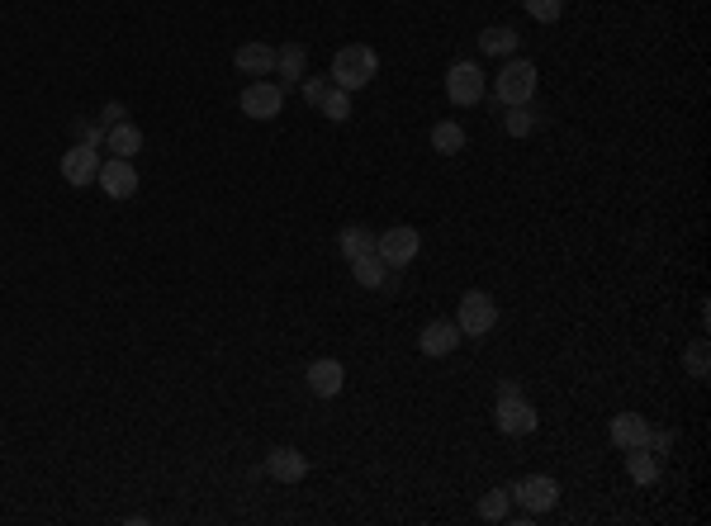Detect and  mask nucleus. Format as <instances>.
Segmentation results:
<instances>
[{
	"mask_svg": "<svg viewBox=\"0 0 711 526\" xmlns=\"http://www.w3.org/2000/svg\"><path fill=\"white\" fill-rule=\"evenodd\" d=\"M332 86L337 91H365L375 76H380V53L370 43H347L342 53L332 57Z\"/></svg>",
	"mask_w": 711,
	"mask_h": 526,
	"instance_id": "nucleus-1",
	"label": "nucleus"
},
{
	"mask_svg": "<svg viewBox=\"0 0 711 526\" xmlns=\"http://www.w3.org/2000/svg\"><path fill=\"white\" fill-rule=\"evenodd\" d=\"M493 95L503 105H531V95H536V67H531L527 57H508V67L493 81Z\"/></svg>",
	"mask_w": 711,
	"mask_h": 526,
	"instance_id": "nucleus-2",
	"label": "nucleus"
},
{
	"mask_svg": "<svg viewBox=\"0 0 711 526\" xmlns=\"http://www.w3.org/2000/svg\"><path fill=\"white\" fill-rule=\"evenodd\" d=\"M493 323H498V304H493L489 294H484V290L460 294V304H456L460 337H484V332H493Z\"/></svg>",
	"mask_w": 711,
	"mask_h": 526,
	"instance_id": "nucleus-3",
	"label": "nucleus"
},
{
	"mask_svg": "<svg viewBox=\"0 0 711 526\" xmlns=\"http://www.w3.org/2000/svg\"><path fill=\"white\" fill-rule=\"evenodd\" d=\"M536 408H531L522 394H498V403H493V427L503 436H531L536 432Z\"/></svg>",
	"mask_w": 711,
	"mask_h": 526,
	"instance_id": "nucleus-4",
	"label": "nucleus"
},
{
	"mask_svg": "<svg viewBox=\"0 0 711 526\" xmlns=\"http://www.w3.org/2000/svg\"><path fill=\"white\" fill-rule=\"evenodd\" d=\"M422 237L418 228H408V223H394V228H384L380 237H375V252H380L384 266H408L413 256H418Z\"/></svg>",
	"mask_w": 711,
	"mask_h": 526,
	"instance_id": "nucleus-5",
	"label": "nucleus"
},
{
	"mask_svg": "<svg viewBox=\"0 0 711 526\" xmlns=\"http://www.w3.org/2000/svg\"><path fill=\"white\" fill-rule=\"evenodd\" d=\"M446 95H451V105H479V100H484V72H479L474 62H451Z\"/></svg>",
	"mask_w": 711,
	"mask_h": 526,
	"instance_id": "nucleus-6",
	"label": "nucleus"
},
{
	"mask_svg": "<svg viewBox=\"0 0 711 526\" xmlns=\"http://www.w3.org/2000/svg\"><path fill=\"white\" fill-rule=\"evenodd\" d=\"M237 105H242L247 119H275V114L285 109V86H275V81H252Z\"/></svg>",
	"mask_w": 711,
	"mask_h": 526,
	"instance_id": "nucleus-7",
	"label": "nucleus"
},
{
	"mask_svg": "<svg viewBox=\"0 0 711 526\" xmlns=\"http://www.w3.org/2000/svg\"><path fill=\"white\" fill-rule=\"evenodd\" d=\"M100 190L110 195V200H133L138 195V171H133V162L128 157H110V162H100Z\"/></svg>",
	"mask_w": 711,
	"mask_h": 526,
	"instance_id": "nucleus-8",
	"label": "nucleus"
},
{
	"mask_svg": "<svg viewBox=\"0 0 711 526\" xmlns=\"http://www.w3.org/2000/svg\"><path fill=\"white\" fill-rule=\"evenodd\" d=\"M95 176H100V147H86V143H76L72 152H62V181L67 185H91Z\"/></svg>",
	"mask_w": 711,
	"mask_h": 526,
	"instance_id": "nucleus-9",
	"label": "nucleus"
},
{
	"mask_svg": "<svg viewBox=\"0 0 711 526\" xmlns=\"http://www.w3.org/2000/svg\"><path fill=\"white\" fill-rule=\"evenodd\" d=\"M512 493L522 498V508H527L531 517H536V512H550L555 503H560V484H555L550 474H527V479H522Z\"/></svg>",
	"mask_w": 711,
	"mask_h": 526,
	"instance_id": "nucleus-10",
	"label": "nucleus"
},
{
	"mask_svg": "<svg viewBox=\"0 0 711 526\" xmlns=\"http://www.w3.org/2000/svg\"><path fill=\"white\" fill-rule=\"evenodd\" d=\"M304 384H309L318 399H337V394H342V384H347V365L332 361V356H323V361H313L309 370H304Z\"/></svg>",
	"mask_w": 711,
	"mask_h": 526,
	"instance_id": "nucleus-11",
	"label": "nucleus"
},
{
	"mask_svg": "<svg viewBox=\"0 0 711 526\" xmlns=\"http://www.w3.org/2000/svg\"><path fill=\"white\" fill-rule=\"evenodd\" d=\"M266 474L280 479V484H299L309 474V460H304L299 446H275V451H266Z\"/></svg>",
	"mask_w": 711,
	"mask_h": 526,
	"instance_id": "nucleus-12",
	"label": "nucleus"
},
{
	"mask_svg": "<svg viewBox=\"0 0 711 526\" xmlns=\"http://www.w3.org/2000/svg\"><path fill=\"white\" fill-rule=\"evenodd\" d=\"M460 346V327L451 318H437V323H427L418 332V351L422 356H451Z\"/></svg>",
	"mask_w": 711,
	"mask_h": 526,
	"instance_id": "nucleus-13",
	"label": "nucleus"
},
{
	"mask_svg": "<svg viewBox=\"0 0 711 526\" xmlns=\"http://www.w3.org/2000/svg\"><path fill=\"white\" fill-rule=\"evenodd\" d=\"M233 67L242 76H256V81H266L275 72V48L271 43H242L233 53Z\"/></svg>",
	"mask_w": 711,
	"mask_h": 526,
	"instance_id": "nucleus-14",
	"label": "nucleus"
},
{
	"mask_svg": "<svg viewBox=\"0 0 711 526\" xmlns=\"http://www.w3.org/2000/svg\"><path fill=\"white\" fill-rule=\"evenodd\" d=\"M612 446H617V451L650 446V422L640 418V413H617V418H612Z\"/></svg>",
	"mask_w": 711,
	"mask_h": 526,
	"instance_id": "nucleus-15",
	"label": "nucleus"
},
{
	"mask_svg": "<svg viewBox=\"0 0 711 526\" xmlns=\"http://www.w3.org/2000/svg\"><path fill=\"white\" fill-rule=\"evenodd\" d=\"M105 152H110V157H128V162H133V157L143 152V128L128 124V119L110 124V128H105Z\"/></svg>",
	"mask_w": 711,
	"mask_h": 526,
	"instance_id": "nucleus-16",
	"label": "nucleus"
},
{
	"mask_svg": "<svg viewBox=\"0 0 711 526\" xmlns=\"http://www.w3.org/2000/svg\"><path fill=\"white\" fill-rule=\"evenodd\" d=\"M351 275H356V285H365V290H384V285H389V271H384L380 252L351 256Z\"/></svg>",
	"mask_w": 711,
	"mask_h": 526,
	"instance_id": "nucleus-17",
	"label": "nucleus"
},
{
	"mask_svg": "<svg viewBox=\"0 0 711 526\" xmlns=\"http://www.w3.org/2000/svg\"><path fill=\"white\" fill-rule=\"evenodd\" d=\"M517 29H508V24H489L484 34H479V53H489V57H512L517 53Z\"/></svg>",
	"mask_w": 711,
	"mask_h": 526,
	"instance_id": "nucleus-18",
	"label": "nucleus"
},
{
	"mask_svg": "<svg viewBox=\"0 0 711 526\" xmlns=\"http://www.w3.org/2000/svg\"><path fill=\"white\" fill-rule=\"evenodd\" d=\"M304 67H309V53H304V43H285V48H275V72L285 76V86L304 81Z\"/></svg>",
	"mask_w": 711,
	"mask_h": 526,
	"instance_id": "nucleus-19",
	"label": "nucleus"
},
{
	"mask_svg": "<svg viewBox=\"0 0 711 526\" xmlns=\"http://www.w3.org/2000/svg\"><path fill=\"white\" fill-rule=\"evenodd\" d=\"M626 470H631V479L636 484H655L659 479V460L650 446H636V451H626Z\"/></svg>",
	"mask_w": 711,
	"mask_h": 526,
	"instance_id": "nucleus-20",
	"label": "nucleus"
},
{
	"mask_svg": "<svg viewBox=\"0 0 711 526\" xmlns=\"http://www.w3.org/2000/svg\"><path fill=\"white\" fill-rule=\"evenodd\" d=\"M337 247H342V256H365V252H375V233L370 228H361V223H351V228H342L337 233Z\"/></svg>",
	"mask_w": 711,
	"mask_h": 526,
	"instance_id": "nucleus-21",
	"label": "nucleus"
},
{
	"mask_svg": "<svg viewBox=\"0 0 711 526\" xmlns=\"http://www.w3.org/2000/svg\"><path fill=\"white\" fill-rule=\"evenodd\" d=\"M432 147H437L441 157H456L460 147H465V128L456 124V119H446V124L432 128Z\"/></svg>",
	"mask_w": 711,
	"mask_h": 526,
	"instance_id": "nucleus-22",
	"label": "nucleus"
},
{
	"mask_svg": "<svg viewBox=\"0 0 711 526\" xmlns=\"http://www.w3.org/2000/svg\"><path fill=\"white\" fill-rule=\"evenodd\" d=\"M503 128H508L512 138H531V128H536V114H531V105H508V119H503Z\"/></svg>",
	"mask_w": 711,
	"mask_h": 526,
	"instance_id": "nucleus-23",
	"label": "nucleus"
},
{
	"mask_svg": "<svg viewBox=\"0 0 711 526\" xmlns=\"http://www.w3.org/2000/svg\"><path fill=\"white\" fill-rule=\"evenodd\" d=\"M479 517H484V522H503V517H508V489L484 493V498H479Z\"/></svg>",
	"mask_w": 711,
	"mask_h": 526,
	"instance_id": "nucleus-24",
	"label": "nucleus"
},
{
	"mask_svg": "<svg viewBox=\"0 0 711 526\" xmlns=\"http://www.w3.org/2000/svg\"><path fill=\"white\" fill-rule=\"evenodd\" d=\"M318 109L328 114L332 124H347V119H351V91H337V86H332V91H328V100H323Z\"/></svg>",
	"mask_w": 711,
	"mask_h": 526,
	"instance_id": "nucleus-25",
	"label": "nucleus"
},
{
	"mask_svg": "<svg viewBox=\"0 0 711 526\" xmlns=\"http://www.w3.org/2000/svg\"><path fill=\"white\" fill-rule=\"evenodd\" d=\"M527 5L531 19H541V24H555V19L565 15V0H522Z\"/></svg>",
	"mask_w": 711,
	"mask_h": 526,
	"instance_id": "nucleus-26",
	"label": "nucleus"
},
{
	"mask_svg": "<svg viewBox=\"0 0 711 526\" xmlns=\"http://www.w3.org/2000/svg\"><path fill=\"white\" fill-rule=\"evenodd\" d=\"M72 138L86 147H105V124H91V119H72Z\"/></svg>",
	"mask_w": 711,
	"mask_h": 526,
	"instance_id": "nucleus-27",
	"label": "nucleus"
},
{
	"mask_svg": "<svg viewBox=\"0 0 711 526\" xmlns=\"http://www.w3.org/2000/svg\"><path fill=\"white\" fill-rule=\"evenodd\" d=\"M332 91V76H304V100L309 105H323Z\"/></svg>",
	"mask_w": 711,
	"mask_h": 526,
	"instance_id": "nucleus-28",
	"label": "nucleus"
},
{
	"mask_svg": "<svg viewBox=\"0 0 711 526\" xmlns=\"http://www.w3.org/2000/svg\"><path fill=\"white\" fill-rule=\"evenodd\" d=\"M688 375H693V380H707V346L702 342L688 351Z\"/></svg>",
	"mask_w": 711,
	"mask_h": 526,
	"instance_id": "nucleus-29",
	"label": "nucleus"
},
{
	"mask_svg": "<svg viewBox=\"0 0 711 526\" xmlns=\"http://www.w3.org/2000/svg\"><path fill=\"white\" fill-rule=\"evenodd\" d=\"M124 114H128V109H124V105H119V100H110V105L100 109V124L110 128V124H119V119H124Z\"/></svg>",
	"mask_w": 711,
	"mask_h": 526,
	"instance_id": "nucleus-30",
	"label": "nucleus"
},
{
	"mask_svg": "<svg viewBox=\"0 0 711 526\" xmlns=\"http://www.w3.org/2000/svg\"><path fill=\"white\" fill-rule=\"evenodd\" d=\"M674 446V432H650V451H669Z\"/></svg>",
	"mask_w": 711,
	"mask_h": 526,
	"instance_id": "nucleus-31",
	"label": "nucleus"
}]
</instances>
